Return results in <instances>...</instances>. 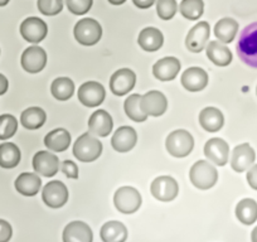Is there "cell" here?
<instances>
[{
  "label": "cell",
  "mask_w": 257,
  "mask_h": 242,
  "mask_svg": "<svg viewBox=\"0 0 257 242\" xmlns=\"http://www.w3.org/2000/svg\"><path fill=\"white\" fill-rule=\"evenodd\" d=\"M236 49L244 65L257 68V22L244 27L239 34Z\"/></svg>",
  "instance_id": "obj_1"
},
{
  "label": "cell",
  "mask_w": 257,
  "mask_h": 242,
  "mask_svg": "<svg viewBox=\"0 0 257 242\" xmlns=\"http://www.w3.org/2000/svg\"><path fill=\"white\" fill-rule=\"evenodd\" d=\"M189 179L196 188L207 191L216 186L218 180V172L211 162L198 160L190 168Z\"/></svg>",
  "instance_id": "obj_2"
},
{
  "label": "cell",
  "mask_w": 257,
  "mask_h": 242,
  "mask_svg": "<svg viewBox=\"0 0 257 242\" xmlns=\"http://www.w3.org/2000/svg\"><path fill=\"white\" fill-rule=\"evenodd\" d=\"M102 154V143L93 137L91 133H85L77 138L73 145V155L78 162L91 163Z\"/></svg>",
  "instance_id": "obj_3"
},
{
  "label": "cell",
  "mask_w": 257,
  "mask_h": 242,
  "mask_svg": "<svg viewBox=\"0 0 257 242\" xmlns=\"http://www.w3.org/2000/svg\"><path fill=\"white\" fill-rule=\"evenodd\" d=\"M165 148L172 157L185 158L192 153L193 148H194V139L187 130H174L167 137Z\"/></svg>",
  "instance_id": "obj_4"
},
{
  "label": "cell",
  "mask_w": 257,
  "mask_h": 242,
  "mask_svg": "<svg viewBox=\"0 0 257 242\" xmlns=\"http://www.w3.org/2000/svg\"><path fill=\"white\" fill-rule=\"evenodd\" d=\"M143 198L140 192L134 187H120L113 196L116 209L123 214H133L142 207Z\"/></svg>",
  "instance_id": "obj_5"
},
{
  "label": "cell",
  "mask_w": 257,
  "mask_h": 242,
  "mask_svg": "<svg viewBox=\"0 0 257 242\" xmlns=\"http://www.w3.org/2000/svg\"><path fill=\"white\" fill-rule=\"evenodd\" d=\"M76 41L82 46H95L102 37V27L92 18H83L76 23L73 29Z\"/></svg>",
  "instance_id": "obj_6"
},
{
  "label": "cell",
  "mask_w": 257,
  "mask_h": 242,
  "mask_svg": "<svg viewBox=\"0 0 257 242\" xmlns=\"http://www.w3.org/2000/svg\"><path fill=\"white\" fill-rule=\"evenodd\" d=\"M150 192L153 197L160 202H172L179 193V184L169 175H160L152 182Z\"/></svg>",
  "instance_id": "obj_7"
},
{
  "label": "cell",
  "mask_w": 257,
  "mask_h": 242,
  "mask_svg": "<svg viewBox=\"0 0 257 242\" xmlns=\"http://www.w3.org/2000/svg\"><path fill=\"white\" fill-rule=\"evenodd\" d=\"M68 189L66 184L59 180H52L44 186L42 191V199L49 208H61L68 202Z\"/></svg>",
  "instance_id": "obj_8"
},
{
  "label": "cell",
  "mask_w": 257,
  "mask_h": 242,
  "mask_svg": "<svg viewBox=\"0 0 257 242\" xmlns=\"http://www.w3.org/2000/svg\"><path fill=\"white\" fill-rule=\"evenodd\" d=\"M211 37V27L208 22H199L193 27L185 38V47L192 53H201L207 47Z\"/></svg>",
  "instance_id": "obj_9"
},
{
  "label": "cell",
  "mask_w": 257,
  "mask_h": 242,
  "mask_svg": "<svg viewBox=\"0 0 257 242\" xmlns=\"http://www.w3.org/2000/svg\"><path fill=\"white\" fill-rule=\"evenodd\" d=\"M77 97L82 105L87 107H97L106 97L105 87L100 82L88 81L80 86L77 91Z\"/></svg>",
  "instance_id": "obj_10"
},
{
  "label": "cell",
  "mask_w": 257,
  "mask_h": 242,
  "mask_svg": "<svg viewBox=\"0 0 257 242\" xmlns=\"http://www.w3.org/2000/svg\"><path fill=\"white\" fill-rule=\"evenodd\" d=\"M140 107L145 115L159 117V116L164 115L165 111L168 110V100L164 93L153 90L142 96Z\"/></svg>",
  "instance_id": "obj_11"
},
{
  "label": "cell",
  "mask_w": 257,
  "mask_h": 242,
  "mask_svg": "<svg viewBox=\"0 0 257 242\" xmlns=\"http://www.w3.org/2000/svg\"><path fill=\"white\" fill-rule=\"evenodd\" d=\"M137 83V75L130 68H121L115 71L110 78V90L116 96L127 95Z\"/></svg>",
  "instance_id": "obj_12"
},
{
  "label": "cell",
  "mask_w": 257,
  "mask_h": 242,
  "mask_svg": "<svg viewBox=\"0 0 257 242\" xmlns=\"http://www.w3.org/2000/svg\"><path fill=\"white\" fill-rule=\"evenodd\" d=\"M21 63L28 73H39L47 65L46 51L39 46L28 47L22 54Z\"/></svg>",
  "instance_id": "obj_13"
},
{
  "label": "cell",
  "mask_w": 257,
  "mask_h": 242,
  "mask_svg": "<svg viewBox=\"0 0 257 242\" xmlns=\"http://www.w3.org/2000/svg\"><path fill=\"white\" fill-rule=\"evenodd\" d=\"M204 155L209 162L218 167H223L228 163L229 145L221 138H212L204 145Z\"/></svg>",
  "instance_id": "obj_14"
},
{
  "label": "cell",
  "mask_w": 257,
  "mask_h": 242,
  "mask_svg": "<svg viewBox=\"0 0 257 242\" xmlns=\"http://www.w3.org/2000/svg\"><path fill=\"white\" fill-rule=\"evenodd\" d=\"M33 168L37 174L51 178L58 173L61 164L56 154L47 150H41L33 157Z\"/></svg>",
  "instance_id": "obj_15"
},
{
  "label": "cell",
  "mask_w": 257,
  "mask_h": 242,
  "mask_svg": "<svg viewBox=\"0 0 257 242\" xmlns=\"http://www.w3.org/2000/svg\"><path fill=\"white\" fill-rule=\"evenodd\" d=\"M48 33L46 22L37 17H29L21 24V34L29 43H39Z\"/></svg>",
  "instance_id": "obj_16"
},
{
  "label": "cell",
  "mask_w": 257,
  "mask_h": 242,
  "mask_svg": "<svg viewBox=\"0 0 257 242\" xmlns=\"http://www.w3.org/2000/svg\"><path fill=\"white\" fill-rule=\"evenodd\" d=\"M208 73L201 67H189L182 73L180 82L182 86L189 92L203 91L208 85Z\"/></svg>",
  "instance_id": "obj_17"
},
{
  "label": "cell",
  "mask_w": 257,
  "mask_h": 242,
  "mask_svg": "<svg viewBox=\"0 0 257 242\" xmlns=\"http://www.w3.org/2000/svg\"><path fill=\"white\" fill-rule=\"evenodd\" d=\"M254 159H256V153L253 148L248 143H243V144L237 145L232 152L231 167L237 173L246 172L253 164Z\"/></svg>",
  "instance_id": "obj_18"
},
{
  "label": "cell",
  "mask_w": 257,
  "mask_h": 242,
  "mask_svg": "<svg viewBox=\"0 0 257 242\" xmlns=\"http://www.w3.org/2000/svg\"><path fill=\"white\" fill-rule=\"evenodd\" d=\"M182 63L175 57H164L159 59L155 65L153 66V75L157 80L163 82H169L173 81L179 73Z\"/></svg>",
  "instance_id": "obj_19"
},
{
  "label": "cell",
  "mask_w": 257,
  "mask_h": 242,
  "mask_svg": "<svg viewBox=\"0 0 257 242\" xmlns=\"http://www.w3.org/2000/svg\"><path fill=\"white\" fill-rule=\"evenodd\" d=\"M138 142V133L132 127H120L111 138V145L117 153H127L134 149Z\"/></svg>",
  "instance_id": "obj_20"
},
{
  "label": "cell",
  "mask_w": 257,
  "mask_h": 242,
  "mask_svg": "<svg viewBox=\"0 0 257 242\" xmlns=\"http://www.w3.org/2000/svg\"><path fill=\"white\" fill-rule=\"evenodd\" d=\"M62 238L63 242H92L93 233L86 222L72 221L64 227Z\"/></svg>",
  "instance_id": "obj_21"
},
{
  "label": "cell",
  "mask_w": 257,
  "mask_h": 242,
  "mask_svg": "<svg viewBox=\"0 0 257 242\" xmlns=\"http://www.w3.org/2000/svg\"><path fill=\"white\" fill-rule=\"evenodd\" d=\"M113 128V121L106 110H97L88 118V130L92 135L100 138L108 137Z\"/></svg>",
  "instance_id": "obj_22"
},
{
  "label": "cell",
  "mask_w": 257,
  "mask_h": 242,
  "mask_svg": "<svg viewBox=\"0 0 257 242\" xmlns=\"http://www.w3.org/2000/svg\"><path fill=\"white\" fill-rule=\"evenodd\" d=\"M199 125L208 133H217L223 128L224 116L219 108L208 106L199 112Z\"/></svg>",
  "instance_id": "obj_23"
},
{
  "label": "cell",
  "mask_w": 257,
  "mask_h": 242,
  "mask_svg": "<svg viewBox=\"0 0 257 242\" xmlns=\"http://www.w3.org/2000/svg\"><path fill=\"white\" fill-rule=\"evenodd\" d=\"M44 145H46L49 152H66L71 145V134L66 129H62V128L52 130L44 138Z\"/></svg>",
  "instance_id": "obj_24"
},
{
  "label": "cell",
  "mask_w": 257,
  "mask_h": 242,
  "mask_svg": "<svg viewBox=\"0 0 257 242\" xmlns=\"http://www.w3.org/2000/svg\"><path fill=\"white\" fill-rule=\"evenodd\" d=\"M16 189L26 197H33L38 194L42 188V180L36 173H22L16 179Z\"/></svg>",
  "instance_id": "obj_25"
},
{
  "label": "cell",
  "mask_w": 257,
  "mask_h": 242,
  "mask_svg": "<svg viewBox=\"0 0 257 242\" xmlns=\"http://www.w3.org/2000/svg\"><path fill=\"white\" fill-rule=\"evenodd\" d=\"M206 52L209 61H212L214 65L219 66V67L228 66L232 62V58H233L232 52L229 51L228 47L218 41L209 42L206 47Z\"/></svg>",
  "instance_id": "obj_26"
},
{
  "label": "cell",
  "mask_w": 257,
  "mask_h": 242,
  "mask_svg": "<svg viewBox=\"0 0 257 242\" xmlns=\"http://www.w3.org/2000/svg\"><path fill=\"white\" fill-rule=\"evenodd\" d=\"M138 43L144 51L157 52L159 51L164 43V36L162 32L154 27H148L140 32L138 37Z\"/></svg>",
  "instance_id": "obj_27"
},
{
  "label": "cell",
  "mask_w": 257,
  "mask_h": 242,
  "mask_svg": "<svg viewBox=\"0 0 257 242\" xmlns=\"http://www.w3.org/2000/svg\"><path fill=\"white\" fill-rule=\"evenodd\" d=\"M100 237L103 242H125L127 239V228L118 221H108L101 227Z\"/></svg>",
  "instance_id": "obj_28"
},
{
  "label": "cell",
  "mask_w": 257,
  "mask_h": 242,
  "mask_svg": "<svg viewBox=\"0 0 257 242\" xmlns=\"http://www.w3.org/2000/svg\"><path fill=\"white\" fill-rule=\"evenodd\" d=\"M238 23L232 18H223L214 26V36L218 42L223 44H228L234 41L237 32H238Z\"/></svg>",
  "instance_id": "obj_29"
},
{
  "label": "cell",
  "mask_w": 257,
  "mask_h": 242,
  "mask_svg": "<svg viewBox=\"0 0 257 242\" xmlns=\"http://www.w3.org/2000/svg\"><path fill=\"white\" fill-rule=\"evenodd\" d=\"M47 113L43 108L38 106L28 107L22 112L21 123L26 129L28 130H37L46 124Z\"/></svg>",
  "instance_id": "obj_30"
},
{
  "label": "cell",
  "mask_w": 257,
  "mask_h": 242,
  "mask_svg": "<svg viewBox=\"0 0 257 242\" xmlns=\"http://www.w3.org/2000/svg\"><path fill=\"white\" fill-rule=\"evenodd\" d=\"M236 217L241 223L249 224L257 221V202L252 198H244L236 206Z\"/></svg>",
  "instance_id": "obj_31"
},
{
  "label": "cell",
  "mask_w": 257,
  "mask_h": 242,
  "mask_svg": "<svg viewBox=\"0 0 257 242\" xmlns=\"http://www.w3.org/2000/svg\"><path fill=\"white\" fill-rule=\"evenodd\" d=\"M21 150L13 143H3L0 144V167L4 169L16 168L21 162Z\"/></svg>",
  "instance_id": "obj_32"
},
{
  "label": "cell",
  "mask_w": 257,
  "mask_h": 242,
  "mask_svg": "<svg viewBox=\"0 0 257 242\" xmlns=\"http://www.w3.org/2000/svg\"><path fill=\"white\" fill-rule=\"evenodd\" d=\"M51 92L58 101H67L75 93V83L68 77H58L52 82Z\"/></svg>",
  "instance_id": "obj_33"
},
{
  "label": "cell",
  "mask_w": 257,
  "mask_h": 242,
  "mask_svg": "<svg viewBox=\"0 0 257 242\" xmlns=\"http://www.w3.org/2000/svg\"><path fill=\"white\" fill-rule=\"evenodd\" d=\"M140 100H142V96L138 95V93H133L126 98L125 103H123L126 115L135 123H144L148 118V115H145L140 107Z\"/></svg>",
  "instance_id": "obj_34"
},
{
  "label": "cell",
  "mask_w": 257,
  "mask_h": 242,
  "mask_svg": "<svg viewBox=\"0 0 257 242\" xmlns=\"http://www.w3.org/2000/svg\"><path fill=\"white\" fill-rule=\"evenodd\" d=\"M179 12L188 21H198L204 12L203 0H182Z\"/></svg>",
  "instance_id": "obj_35"
},
{
  "label": "cell",
  "mask_w": 257,
  "mask_h": 242,
  "mask_svg": "<svg viewBox=\"0 0 257 242\" xmlns=\"http://www.w3.org/2000/svg\"><path fill=\"white\" fill-rule=\"evenodd\" d=\"M18 130V120L11 113L0 116V140H8Z\"/></svg>",
  "instance_id": "obj_36"
},
{
  "label": "cell",
  "mask_w": 257,
  "mask_h": 242,
  "mask_svg": "<svg viewBox=\"0 0 257 242\" xmlns=\"http://www.w3.org/2000/svg\"><path fill=\"white\" fill-rule=\"evenodd\" d=\"M178 11L175 0H157V13L163 21H170Z\"/></svg>",
  "instance_id": "obj_37"
},
{
  "label": "cell",
  "mask_w": 257,
  "mask_h": 242,
  "mask_svg": "<svg viewBox=\"0 0 257 242\" xmlns=\"http://www.w3.org/2000/svg\"><path fill=\"white\" fill-rule=\"evenodd\" d=\"M37 7H38V11L43 16L53 17L62 12V9H63V0H38Z\"/></svg>",
  "instance_id": "obj_38"
},
{
  "label": "cell",
  "mask_w": 257,
  "mask_h": 242,
  "mask_svg": "<svg viewBox=\"0 0 257 242\" xmlns=\"http://www.w3.org/2000/svg\"><path fill=\"white\" fill-rule=\"evenodd\" d=\"M93 0H66L68 11L76 16H83L91 9Z\"/></svg>",
  "instance_id": "obj_39"
},
{
  "label": "cell",
  "mask_w": 257,
  "mask_h": 242,
  "mask_svg": "<svg viewBox=\"0 0 257 242\" xmlns=\"http://www.w3.org/2000/svg\"><path fill=\"white\" fill-rule=\"evenodd\" d=\"M61 170L70 179H77L78 178V167L72 160H64V162H62Z\"/></svg>",
  "instance_id": "obj_40"
},
{
  "label": "cell",
  "mask_w": 257,
  "mask_h": 242,
  "mask_svg": "<svg viewBox=\"0 0 257 242\" xmlns=\"http://www.w3.org/2000/svg\"><path fill=\"white\" fill-rule=\"evenodd\" d=\"M13 236V228L6 219H0V242H9Z\"/></svg>",
  "instance_id": "obj_41"
},
{
  "label": "cell",
  "mask_w": 257,
  "mask_h": 242,
  "mask_svg": "<svg viewBox=\"0 0 257 242\" xmlns=\"http://www.w3.org/2000/svg\"><path fill=\"white\" fill-rule=\"evenodd\" d=\"M247 182L252 189L257 191V164L247 172Z\"/></svg>",
  "instance_id": "obj_42"
},
{
  "label": "cell",
  "mask_w": 257,
  "mask_h": 242,
  "mask_svg": "<svg viewBox=\"0 0 257 242\" xmlns=\"http://www.w3.org/2000/svg\"><path fill=\"white\" fill-rule=\"evenodd\" d=\"M157 0H133V3L135 4V7H138L139 9H148L155 3Z\"/></svg>",
  "instance_id": "obj_43"
},
{
  "label": "cell",
  "mask_w": 257,
  "mask_h": 242,
  "mask_svg": "<svg viewBox=\"0 0 257 242\" xmlns=\"http://www.w3.org/2000/svg\"><path fill=\"white\" fill-rule=\"evenodd\" d=\"M8 87H9L8 78H7L4 75H2V73H0V96L4 95V93L8 91Z\"/></svg>",
  "instance_id": "obj_44"
},
{
  "label": "cell",
  "mask_w": 257,
  "mask_h": 242,
  "mask_svg": "<svg viewBox=\"0 0 257 242\" xmlns=\"http://www.w3.org/2000/svg\"><path fill=\"white\" fill-rule=\"evenodd\" d=\"M126 0H108V3L112 4V6H121V4L125 3Z\"/></svg>",
  "instance_id": "obj_45"
},
{
  "label": "cell",
  "mask_w": 257,
  "mask_h": 242,
  "mask_svg": "<svg viewBox=\"0 0 257 242\" xmlns=\"http://www.w3.org/2000/svg\"><path fill=\"white\" fill-rule=\"evenodd\" d=\"M251 241H252V242H257V226L254 227L253 231H252V233H251Z\"/></svg>",
  "instance_id": "obj_46"
},
{
  "label": "cell",
  "mask_w": 257,
  "mask_h": 242,
  "mask_svg": "<svg viewBox=\"0 0 257 242\" xmlns=\"http://www.w3.org/2000/svg\"><path fill=\"white\" fill-rule=\"evenodd\" d=\"M11 0H0V7H6Z\"/></svg>",
  "instance_id": "obj_47"
},
{
  "label": "cell",
  "mask_w": 257,
  "mask_h": 242,
  "mask_svg": "<svg viewBox=\"0 0 257 242\" xmlns=\"http://www.w3.org/2000/svg\"><path fill=\"white\" fill-rule=\"evenodd\" d=\"M256 91H257V90H256Z\"/></svg>",
  "instance_id": "obj_48"
}]
</instances>
